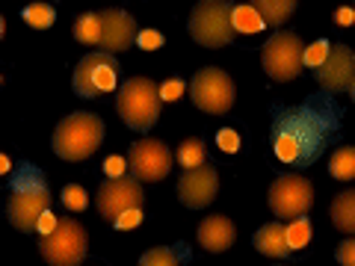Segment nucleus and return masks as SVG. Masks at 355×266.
Masks as SVG:
<instances>
[{
  "label": "nucleus",
  "instance_id": "nucleus-16",
  "mask_svg": "<svg viewBox=\"0 0 355 266\" xmlns=\"http://www.w3.org/2000/svg\"><path fill=\"white\" fill-rule=\"evenodd\" d=\"M196 237H198V246H202L205 251H228L231 246H234V237H237V228H234V222H231L228 216H205L202 219V225H198L196 231Z\"/></svg>",
  "mask_w": 355,
  "mask_h": 266
},
{
  "label": "nucleus",
  "instance_id": "nucleus-32",
  "mask_svg": "<svg viewBox=\"0 0 355 266\" xmlns=\"http://www.w3.org/2000/svg\"><path fill=\"white\" fill-rule=\"evenodd\" d=\"M335 258H338L340 266H355V237H347L340 242L338 251H335Z\"/></svg>",
  "mask_w": 355,
  "mask_h": 266
},
{
  "label": "nucleus",
  "instance_id": "nucleus-34",
  "mask_svg": "<svg viewBox=\"0 0 355 266\" xmlns=\"http://www.w3.org/2000/svg\"><path fill=\"white\" fill-rule=\"evenodd\" d=\"M142 222V210H128L125 216H121L119 222H116V228H121V231H128V228H137Z\"/></svg>",
  "mask_w": 355,
  "mask_h": 266
},
{
  "label": "nucleus",
  "instance_id": "nucleus-6",
  "mask_svg": "<svg viewBox=\"0 0 355 266\" xmlns=\"http://www.w3.org/2000/svg\"><path fill=\"white\" fill-rule=\"evenodd\" d=\"M263 71L279 83L296 80L305 69V44L291 30H275L261 48Z\"/></svg>",
  "mask_w": 355,
  "mask_h": 266
},
{
  "label": "nucleus",
  "instance_id": "nucleus-18",
  "mask_svg": "<svg viewBox=\"0 0 355 266\" xmlns=\"http://www.w3.org/2000/svg\"><path fill=\"white\" fill-rule=\"evenodd\" d=\"M329 216L340 234H355V190H343L331 198Z\"/></svg>",
  "mask_w": 355,
  "mask_h": 266
},
{
  "label": "nucleus",
  "instance_id": "nucleus-20",
  "mask_svg": "<svg viewBox=\"0 0 355 266\" xmlns=\"http://www.w3.org/2000/svg\"><path fill=\"white\" fill-rule=\"evenodd\" d=\"M74 39L89 48H101V15L98 12H83L74 21Z\"/></svg>",
  "mask_w": 355,
  "mask_h": 266
},
{
  "label": "nucleus",
  "instance_id": "nucleus-26",
  "mask_svg": "<svg viewBox=\"0 0 355 266\" xmlns=\"http://www.w3.org/2000/svg\"><path fill=\"white\" fill-rule=\"evenodd\" d=\"M62 204L65 210H86L89 207V193L83 190L80 184H69V186H62Z\"/></svg>",
  "mask_w": 355,
  "mask_h": 266
},
{
  "label": "nucleus",
  "instance_id": "nucleus-17",
  "mask_svg": "<svg viewBox=\"0 0 355 266\" xmlns=\"http://www.w3.org/2000/svg\"><path fill=\"white\" fill-rule=\"evenodd\" d=\"M252 246L258 249L263 258H272V260H282V258H291V246H287V234H284V225L282 222H270V225H261L252 237Z\"/></svg>",
  "mask_w": 355,
  "mask_h": 266
},
{
  "label": "nucleus",
  "instance_id": "nucleus-1",
  "mask_svg": "<svg viewBox=\"0 0 355 266\" xmlns=\"http://www.w3.org/2000/svg\"><path fill=\"white\" fill-rule=\"evenodd\" d=\"M340 109L331 95L314 98L299 107H284L272 118V151L293 169H308L329 145V133L338 125Z\"/></svg>",
  "mask_w": 355,
  "mask_h": 266
},
{
  "label": "nucleus",
  "instance_id": "nucleus-38",
  "mask_svg": "<svg viewBox=\"0 0 355 266\" xmlns=\"http://www.w3.org/2000/svg\"><path fill=\"white\" fill-rule=\"evenodd\" d=\"M3 33H6V21H3V15H0V39H3Z\"/></svg>",
  "mask_w": 355,
  "mask_h": 266
},
{
  "label": "nucleus",
  "instance_id": "nucleus-21",
  "mask_svg": "<svg viewBox=\"0 0 355 266\" xmlns=\"http://www.w3.org/2000/svg\"><path fill=\"white\" fill-rule=\"evenodd\" d=\"M329 172L335 181H355V145L335 148L329 160Z\"/></svg>",
  "mask_w": 355,
  "mask_h": 266
},
{
  "label": "nucleus",
  "instance_id": "nucleus-2",
  "mask_svg": "<svg viewBox=\"0 0 355 266\" xmlns=\"http://www.w3.org/2000/svg\"><path fill=\"white\" fill-rule=\"evenodd\" d=\"M44 213H51V186L33 163H21L9 184L6 216L18 231H36Z\"/></svg>",
  "mask_w": 355,
  "mask_h": 266
},
{
  "label": "nucleus",
  "instance_id": "nucleus-33",
  "mask_svg": "<svg viewBox=\"0 0 355 266\" xmlns=\"http://www.w3.org/2000/svg\"><path fill=\"white\" fill-rule=\"evenodd\" d=\"M125 166H128V160L125 157H107V163H104V172H107V177H125Z\"/></svg>",
  "mask_w": 355,
  "mask_h": 266
},
{
  "label": "nucleus",
  "instance_id": "nucleus-30",
  "mask_svg": "<svg viewBox=\"0 0 355 266\" xmlns=\"http://www.w3.org/2000/svg\"><path fill=\"white\" fill-rule=\"evenodd\" d=\"M184 89H187V83L181 77H172V80H166L160 86V101H178V98L184 95Z\"/></svg>",
  "mask_w": 355,
  "mask_h": 266
},
{
  "label": "nucleus",
  "instance_id": "nucleus-39",
  "mask_svg": "<svg viewBox=\"0 0 355 266\" xmlns=\"http://www.w3.org/2000/svg\"><path fill=\"white\" fill-rule=\"evenodd\" d=\"M349 98H352V101H355V80H352V86H349Z\"/></svg>",
  "mask_w": 355,
  "mask_h": 266
},
{
  "label": "nucleus",
  "instance_id": "nucleus-25",
  "mask_svg": "<svg viewBox=\"0 0 355 266\" xmlns=\"http://www.w3.org/2000/svg\"><path fill=\"white\" fill-rule=\"evenodd\" d=\"M284 234H287V246H291V251H299V249H305L308 242H311V234H314V231H311L308 216H302V219L287 222Z\"/></svg>",
  "mask_w": 355,
  "mask_h": 266
},
{
  "label": "nucleus",
  "instance_id": "nucleus-13",
  "mask_svg": "<svg viewBox=\"0 0 355 266\" xmlns=\"http://www.w3.org/2000/svg\"><path fill=\"white\" fill-rule=\"evenodd\" d=\"M317 83L326 89V95L335 98L338 92H349V86L355 80V51L349 44H340V42H331V51L326 62L314 69Z\"/></svg>",
  "mask_w": 355,
  "mask_h": 266
},
{
  "label": "nucleus",
  "instance_id": "nucleus-35",
  "mask_svg": "<svg viewBox=\"0 0 355 266\" xmlns=\"http://www.w3.org/2000/svg\"><path fill=\"white\" fill-rule=\"evenodd\" d=\"M335 21L340 27H349L352 21H355V6H340L338 12H335Z\"/></svg>",
  "mask_w": 355,
  "mask_h": 266
},
{
  "label": "nucleus",
  "instance_id": "nucleus-22",
  "mask_svg": "<svg viewBox=\"0 0 355 266\" xmlns=\"http://www.w3.org/2000/svg\"><path fill=\"white\" fill-rule=\"evenodd\" d=\"M205 157H207V148H205V142L198 139V136L184 139L181 145H178V151H175V160L184 166V172H190V169H198V166H205Z\"/></svg>",
  "mask_w": 355,
  "mask_h": 266
},
{
  "label": "nucleus",
  "instance_id": "nucleus-28",
  "mask_svg": "<svg viewBox=\"0 0 355 266\" xmlns=\"http://www.w3.org/2000/svg\"><path fill=\"white\" fill-rule=\"evenodd\" d=\"M329 51H331V44L326 39H317L311 48H305V65H308V69H320V65L326 62Z\"/></svg>",
  "mask_w": 355,
  "mask_h": 266
},
{
  "label": "nucleus",
  "instance_id": "nucleus-14",
  "mask_svg": "<svg viewBox=\"0 0 355 266\" xmlns=\"http://www.w3.org/2000/svg\"><path fill=\"white\" fill-rule=\"evenodd\" d=\"M219 193V175L210 163L198 166V169H190L181 175L178 181V198L190 207V210H205L214 204V198Z\"/></svg>",
  "mask_w": 355,
  "mask_h": 266
},
{
  "label": "nucleus",
  "instance_id": "nucleus-7",
  "mask_svg": "<svg viewBox=\"0 0 355 266\" xmlns=\"http://www.w3.org/2000/svg\"><path fill=\"white\" fill-rule=\"evenodd\" d=\"M86 249H89L86 228L71 216L60 219L57 228L39 240V251L48 260V266H80L86 258Z\"/></svg>",
  "mask_w": 355,
  "mask_h": 266
},
{
  "label": "nucleus",
  "instance_id": "nucleus-29",
  "mask_svg": "<svg viewBox=\"0 0 355 266\" xmlns=\"http://www.w3.org/2000/svg\"><path fill=\"white\" fill-rule=\"evenodd\" d=\"M216 145L225 151V154H237V151H240V133L231 130V127H222V130L216 133Z\"/></svg>",
  "mask_w": 355,
  "mask_h": 266
},
{
  "label": "nucleus",
  "instance_id": "nucleus-31",
  "mask_svg": "<svg viewBox=\"0 0 355 266\" xmlns=\"http://www.w3.org/2000/svg\"><path fill=\"white\" fill-rule=\"evenodd\" d=\"M137 44H139L142 51H157L160 44H163V33H157V30H139Z\"/></svg>",
  "mask_w": 355,
  "mask_h": 266
},
{
  "label": "nucleus",
  "instance_id": "nucleus-5",
  "mask_svg": "<svg viewBox=\"0 0 355 266\" xmlns=\"http://www.w3.org/2000/svg\"><path fill=\"white\" fill-rule=\"evenodd\" d=\"M234 3L228 0H202L190 12V36L202 48H225L234 39V24H231Z\"/></svg>",
  "mask_w": 355,
  "mask_h": 266
},
{
  "label": "nucleus",
  "instance_id": "nucleus-11",
  "mask_svg": "<svg viewBox=\"0 0 355 266\" xmlns=\"http://www.w3.org/2000/svg\"><path fill=\"white\" fill-rule=\"evenodd\" d=\"M119 86V60L104 51H92L74 69V92L80 98L107 95Z\"/></svg>",
  "mask_w": 355,
  "mask_h": 266
},
{
  "label": "nucleus",
  "instance_id": "nucleus-15",
  "mask_svg": "<svg viewBox=\"0 0 355 266\" xmlns=\"http://www.w3.org/2000/svg\"><path fill=\"white\" fill-rule=\"evenodd\" d=\"M98 15H101V48L98 51L116 57V53L128 51L130 44L137 42V36H139L137 21H133L125 9H104V12H98Z\"/></svg>",
  "mask_w": 355,
  "mask_h": 266
},
{
  "label": "nucleus",
  "instance_id": "nucleus-12",
  "mask_svg": "<svg viewBox=\"0 0 355 266\" xmlns=\"http://www.w3.org/2000/svg\"><path fill=\"white\" fill-rule=\"evenodd\" d=\"M142 204H146V190L133 177H107L95 193V210L113 225L128 210H142Z\"/></svg>",
  "mask_w": 355,
  "mask_h": 266
},
{
  "label": "nucleus",
  "instance_id": "nucleus-37",
  "mask_svg": "<svg viewBox=\"0 0 355 266\" xmlns=\"http://www.w3.org/2000/svg\"><path fill=\"white\" fill-rule=\"evenodd\" d=\"M9 169H12V163H9V157H6V154H0V175H3V172H9Z\"/></svg>",
  "mask_w": 355,
  "mask_h": 266
},
{
  "label": "nucleus",
  "instance_id": "nucleus-19",
  "mask_svg": "<svg viewBox=\"0 0 355 266\" xmlns=\"http://www.w3.org/2000/svg\"><path fill=\"white\" fill-rule=\"evenodd\" d=\"M252 6L258 9V15L263 18L266 27H282L296 12V0H254Z\"/></svg>",
  "mask_w": 355,
  "mask_h": 266
},
{
  "label": "nucleus",
  "instance_id": "nucleus-4",
  "mask_svg": "<svg viewBox=\"0 0 355 266\" xmlns=\"http://www.w3.org/2000/svg\"><path fill=\"white\" fill-rule=\"evenodd\" d=\"M160 86L151 77H130L119 86L116 113L130 130H151L160 116Z\"/></svg>",
  "mask_w": 355,
  "mask_h": 266
},
{
  "label": "nucleus",
  "instance_id": "nucleus-36",
  "mask_svg": "<svg viewBox=\"0 0 355 266\" xmlns=\"http://www.w3.org/2000/svg\"><path fill=\"white\" fill-rule=\"evenodd\" d=\"M57 222H60V219H57V216H53V213H44V216H42V222H39V228H36V231H42V237H48V234H51V231H53V228H57Z\"/></svg>",
  "mask_w": 355,
  "mask_h": 266
},
{
  "label": "nucleus",
  "instance_id": "nucleus-3",
  "mask_svg": "<svg viewBox=\"0 0 355 266\" xmlns=\"http://www.w3.org/2000/svg\"><path fill=\"white\" fill-rule=\"evenodd\" d=\"M104 142V121L95 113H71L65 116L57 130H53L51 148L57 151V157L69 163H83L101 148Z\"/></svg>",
  "mask_w": 355,
  "mask_h": 266
},
{
  "label": "nucleus",
  "instance_id": "nucleus-10",
  "mask_svg": "<svg viewBox=\"0 0 355 266\" xmlns=\"http://www.w3.org/2000/svg\"><path fill=\"white\" fill-rule=\"evenodd\" d=\"M175 166V154L160 139H137L128 151V169L130 177L139 184H157L166 181Z\"/></svg>",
  "mask_w": 355,
  "mask_h": 266
},
{
  "label": "nucleus",
  "instance_id": "nucleus-27",
  "mask_svg": "<svg viewBox=\"0 0 355 266\" xmlns=\"http://www.w3.org/2000/svg\"><path fill=\"white\" fill-rule=\"evenodd\" d=\"M139 266H178V258H175V251L172 249H148L146 254L139 258Z\"/></svg>",
  "mask_w": 355,
  "mask_h": 266
},
{
  "label": "nucleus",
  "instance_id": "nucleus-40",
  "mask_svg": "<svg viewBox=\"0 0 355 266\" xmlns=\"http://www.w3.org/2000/svg\"><path fill=\"white\" fill-rule=\"evenodd\" d=\"M0 83H3V77H0Z\"/></svg>",
  "mask_w": 355,
  "mask_h": 266
},
{
  "label": "nucleus",
  "instance_id": "nucleus-24",
  "mask_svg": "<svg viewBox=\"0 0 355 266\" xmlns=\"http://www.w3.org/2000/svg\"><path fill=\"white\" fill-rule=\"evenodd\" d=\"M231 24H234V33H261L266 27L263 18L258 15V9H254L252 3L234 6V12H231Z\"/></svg>",
  "mask_w": 355,
  "mask_h": 266
},
{
  "label": "nucleus",
  "instance_id": "nucleus-8",
  "mask_svg": "<svg viewBox=\"0 0 355 266\" xmlns=\"http://www.w3.org/2000/svg\"><path fill=\"white\" fill-rule=\"evenodd\" d=\"M270 210L279 222H293L308 216L311 204H314V184L302 175H282L275 177L270 186Z\"/></svg>",
  "mask_w": 355,
  "mask_h": 266
},
{
  "label": "nucleus",
  "instance_id": "nucleus-23",
  "mask_svg": "<svg viewBox=\"0 0 355 266\" xmlns=\"http://www.w3.org/2000/svg\"><path fill=\"white\" fill-rule=\"evenodd\" d=\"M21 18H24V24L33 30H48V27H53V21H57V12H53L51 3H27L21 9Z\"/></svg>",
  "mask_w": 355,
  "mask_h": 266
},
{
  "label": "nucleus",
  "instance_id": "nucleus-9",
  "mask_svg": "<svg viewBox=\"0 0 355 266\" xmlns=\"http://www.w3.org/2000/svg\"><path fill=\"white\" fill-rule=\"evenodd\" d=\"M190 98L198 109H205L210 116H225L231 107H234V80L216 69V65H207V69H198L190 80Z\"/></svg>",
  "mask_w": 355,
  "mask_h": 266
}]
</instances>
